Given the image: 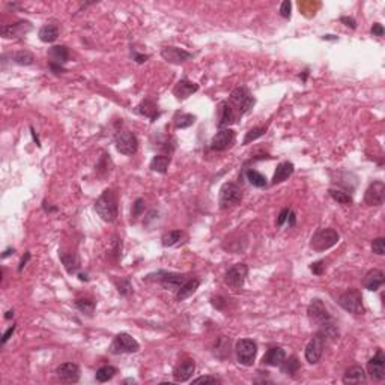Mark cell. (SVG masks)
I'll use <instances>...</instances> for the list:
<instances>
[{"label": "cell", "instance_id": "816d5d0a", "mask_svg": "<svg viewBox=\"0 0 385 385\" xmlns=\"http://www.w3.org/2000/svg\"><path fill=\"white\" fill-rule=\"evenodd\" d=\"M372 33H373L375 36H384V27H382V24L375 23V24L372 26Z\"/></svg>", "mask_w": 385, "mask_h": 385}, {"label": "cell", "instance_id": "f907efd6", "mask_svg": "<svg viewBox=\"0 0 385 385\" xmlns=\"http://www.w3.org/2000/svg\"><path fill=\"white\" fill-rule=\"evenodd\" d=\"M340 21H342L345 26L351 27V29H357V21H355V18H352V17H342Z\"/></svg>", "mask_w": 385, "mask_h": 385}, {"label": "cell", "instance_id": "d6a6232c", "mask_svg": "<svg viewBox=\"0 0 385 385\" xmlns=\"http://www.w3.org/2000/svg\"><path fill=\"white\" fill-rule=\"evenodd\" d=\"M246 178L247 181L253 185V187H257V188H265L268 185V179L257 170L255 169H249L246 172Z\"/></svg>", "mask_w": 385, "mask_h": 385}, {"label": "cell", "instance_id": "ba28073f", "mask_svg": "<svg viewBox=\"0 0 385 385\" xmlns=\"http://www.w3.org/2000/svg\"><path fill=\"white\" fill-rule=\"evenodd\" d=\"M115 144L118 152L124 153V155H134L138 149L137 137L128 129H119L115 134Z\"/></svg>", "mask_w": 385, "mask_h": 385}, {"label": "cell", "instance_id": "e575fe53", "mask_svg": "<svg viewBox=\"0 0 385 385\" xmlns=\"http://www.w3.org/2000/svg\"><path fill=\"white\" fill-rule=\"evenodd\" d=\"M196 122V116L190 115V113H176V116L173 118V124L178 129L182 128H188Z\"/></svg>", "mask_w": 385, "mask_h": 385}, {"label": "cell", "instance_id": "680465c9", "mask_svg": "<svg viewBox=\"0 0 385 385\" xmlns=\"http://www.w3.org/2000/svg\"><path fill=\"white\" fill-rule=\"evenodd\" d=\"M149 56L147 54H134V60L137 62V63H143V62H146V59H147Z\"/></svg>", "mask_w": 385, "mask_h": 385}, {"label": "cell", "instance_id": "bcb514c9", "mask_svg": "<svg viewBox=\"0 0 385 385\" xmlns=\"http://www.w3.org/2000/svg\"><path fill=\"white\" fill-rule=\"evenodd\" d=\"M143 211H144V202H143V199H137L132 205V217L134 218L140 217Z\"/></svg>", "mask_w": 385, "mask_h": 385}, {"label": "cell", "instance_id": "4dcf8cb0", "mask_svg": "<svg viewBox=\"0 0 385 385\" xmlns=\"http://www.w3.org/2000/svg\"><path fill=\"white\" fill-rule=\"evenodd\" d=\"M59 257L66 269L68 274H75L77 269H79V260H77V256L74 253H65V252H60L59 253Z\"/></svg>", "mask_w": 385, "mask_h": 385}, {"label": "cell", "instance_id": "5b68a950", "mask_svg": "<svg viewBox=\"0 0 385 385\" xmlns=\"http://www.w3.org/2000/svg\"><path fill=\"white\" fill-rule=\"evenodd\" d=\"M339 305L343 310L352 313V315H364V305H363V296L361 292L357 289H349L345 293L339 296Z\"/></svg>", "mask_w": 385, "mask_h": 385}, {"label": "cell", "instance_id": "9a60e30c", "mask_svg": "<svg viewBox=\"0 0 385 385\" xmlns=\"http://www.w3.org/2000/svg\"><path fill=\"white\" fill-rule=\"evenodd\" d=\"M385 196V185L382 181H373L364 194V202L369 206H381L384 203Z\"/></svg>", "mask_w": 385, "mask_h": 385}, {"label": "cell", "instance_id": "f6af8a7d", "mask_svg": "<svg viewBox=\"0 0 385 385\" xmlns=\"http://www.w3.org/2000/svg\"><path fill=\"white\" fill-rule=\"evenodd\" d=\"M290 11H292V3L289 2V0H284V2L280 5V15L286 20L290 18Z\"/></svg>", "mask_w": 385, "mask_h": 385}, {"label": "cell", "instance_id": "1f68e13d", "mask_svg": "<svg viewBox=\"0 0 385 385\" xmlns=\"http://www.w3.org/2000/svg\"><path fill=\"white\" fill-rule=\"evenodd\" d=\"M38 36L42 42H54L59 36V29L54 24H44L39 29Z\"/></svg>", "mask_w": 385, "mask_h": 385}, {"label": "cell", "instance_id": "7a4b0ae2", "mask_svg": "<svg viewBox=\"0 0 385 385\" xmlns=\"http://www.w3.org/2000/svg\"><path fill=\"white\" fill-rule=\"evenodd\" d=\"M227 101H229L230 106L234 107L238 119L243 118L244 115H247L255 107V104H256L255 97L250 94V91L247 88H237V89H234Z\"/></svg>", "mask_w": 385, "mask_h": 385}, {"label": "cell", "instance_id": "ee69618b", "mask_svg": "<svg viewBox=\"0 0 385 385\" xmlns=\"http://www.w3.org/2000/svg\"><path fill=\"white\" fill-rule=\"evenodd\" d=\"M327 269V265H325V260H318L315 263L310 265V271L315 274V275H322Z\"/></svg>", "mask_w": 385, "mask_h": 385}, {"label": "cell", "instance_id": "8992f818", "mask_svg": "<svg viewBox=\"0 0 385 385\" xmlns=\"http://www.w3.org/2000/svg\"><path fill=\"white\" fill-rule=\"evenodd\" d=\"M109 349H110V352L115 354V355H121V354H135V352H138L140 345H138V342H137L134 337H131L129 334H127V333H119V334L113 339V342H112V345H110Z\"/></svg>", "mask_w": 385, "mask_h": 385}, {"label": "cell", "instance_id": "f1b7e54d", "mask_svg": "<svg viewBox=\"0 0 385 385\" xmlns=\"http://www.w3.org/2000/svg\"><path fill=\"white\" fill-rule=\"evenodd\" d=\"M170 166V157L169 155H155L150 160L149 169L157 173H166Z\"/></svg>", "mask_w": 385, "mask_h": 385}, {"label": "cell", "instance_id": "7c38bea8", "mask_svg": "<svg viewBox=\"0 0 385 385\" xmlns=\"http://www.w3.org/2000/svg\"><path fill=\"white\" fill-rule=\"evenodd\" d=\"M325 343H327V340L319 333H316L313 336V339L309 342V345L305 346V360L310 364H318L324 355Z\"/></svg>", "mask_w": 385, "mask_h": 385}, {"label": "cell", "instance_id": "6f0895ef", "mask_svg": "<svg viewBox=\"0 0 385 385\" xmlns=\"http://www.w3.org/2000/svg\"><path fill=\"white\" fill-rule=\"evenodd\" d=\"M48 65H50V69H51L53 72H56V74H59V72H65L63 66H60V65H54V63H48Z\"/></svg>", "mask_w": 385, "mask_h": 385}, {"label": "cell", "instance_id": "cb8c5ba5", "mask_svg": "<svg viewBox=\"0 0 385 385\" xmlns=\"http://www.w3.org/2000/svg\"><path fill=\"white\" fill-rule=\"evenodd\" d=\"M284 358H286L284 349L280 348V346H275V348H271L265 354V357L262 358V363L266 364V366H271V367H280L283 364Z\"/></svg>", "mask_w": 385, "mask_h": 385}, {"label": "cell", "instance_id": "4316f807", "mask_svg": "<svg viewBox=\"0 0 385 385\" xmlns=\"http://www.w3.org/2000/svg\"><path fill=\"white\" fill-rule=\"evenodd\" d=\"M293 170H295V166H293L290 161L280 163V164L277 166V169H275L274 176H272V184L275 185V184H281V182H284L289 176H292Z\"/></svg>", "mask_w": 385, "mask_h": 385}, {"label": "cell", "instance_id": "681fc988", "mask_svg": "<svg viewBox=\"0 0 385 385\" xmlns=\"http://www.w3.org/2000/svg\"><path fill=\"white\" fill-rule=\"evenodd\" d=\"M289 212H290V209H287V208L281 209V212H280V215H278V220H277V227H281V226L284 224V221L287 220Z\"/></svg>", "mask_w": 385, "mask_h": 385}, {"label": "cell", "instance_id": "4fadbf2b", "mask_svg": "<svg viewBox=\"0 0 385 385\" xmlns=\"http://www.w3.org/2000/svg\"><path fill=\"white\" fill-rule=\"evenodd\" d=\"M157 281H160V284L166 289V290H178L185 281L187 277L184 274H178V272H166V271H158L157 274Z\"/></svg>", "mask_w": 385, "mask_h": 385}, {"label": "cell", "instance_id": "8d00e7d4", "mask_svg": "<svg viewBox=\"0 0 385 385\" xmlns=\"http://www.w3.org/2000/svg\"><path fill=\"white\" fill-rule=\"evenodd\" d=\"M74 305L77 307V310H80L82 313L92 316L94 310H95V301L89 299V298H80V299H75Z\"/></svg>", "mask_w": 385, "mask_h": 385}, {"label": "cell", "instance_id": "ab89813d", "mask_svg": "<svg viewBox=\"0 0 385 385\" xmlns=\"http://www.w3.org/2000/svg\"><path fill=\"white\" fill-rule=\"evenodd\" d=\"M118 373V369L113 367V366H103L97 370V375H95V379L98 382H107L110 381L115 375Z\"/></svg>", "mask_w": 385, "mask_h": 385}, {"label": "cell", "instance_id": "be15d7a7", "mask_svg": "<svg viewBox=\"0 0 385 385\" xmlns=\"http://www.w3.org/2000/svg\"><path fill=\"white\" fill-rule=\"evenodd\" d=\"M12 316H14V312H8V313L5 315V318H6V319H11Z\"/></svg>", "mask_w": 385, "mask_h": 385}, {"label": "cell", "instance_id": "7bdbcfd3", "mask_svg": "<svg viewBox=\"0 0 385 385\" xmlns=\"http://www.w3.org/2000/svg\"><path fill=\"white\" fill-rule=\"evenodd\" d=\"M372 252L378 256H382L385 253V240L384 238H376L372 241Z\"/></svg>", "mask_w": 385, "mask_h": 385}, {"label": "cell", "instance_id": "484cf974", "mask_svg": "<svg viewBox=\"0 0 385 385\" xmlns=\"http://www.w3.org/2000/svg\"><path fill=\"white\" fill-rule=\"evenodd\" d=\"M343 382L349 384V385H355V384H363L366 382V372L361 366H352L349 367L345 375H343Z\"/></svg>", "mask_w": 385, "mask_h": 385}, {"label": "cell", "instance_id": "94428289", "mask_svg": "<svg viewBox=\"0 0 385 385\" xmlns=\"http://www.w3.org/2000/svg\"><path fill=\"white\" fill-rule=\"evenodd\" d=\"M11 253H14V249H8V250H6V252H5V253L2 255V257L5 259V257H8V256H9Z\"/></svg>", "mask_w": 385, "mask_h": 385}, {"label": "cell", "instance_id": "7dc6e473", "mask_svg": "<svg viewBox=\"0 0 385 385\" xmlns=\"http://www.w3.org/2000/svg\"><path fill=\"white\" fill-rule=\"evenodd\" d=\"M118 290L119 293L122 295H128L131 292V283H129V278H124L121 280V283L118 284Z\"/></svg>", "mask_w": 385, "mask_h": 385}, {"label": "cell", "instance_id": "9c48e42d", "mask_svg": "<svg viewBox=\"0 0 385 385\" xmlns=\"http://www.w3.org/2000/svg\"><path fill=\"white\" fill-rule=\"evenodd\" d=\"M249 274V266L246 263H235L234 266H230L226 274H224V283L234 290H240L247 278Z\"/></svg>", "mask_w": 385, "mask_h": 385}, {"label": "cell", "instance_id": "f546056e", "mask_svg": "<svg viewBox=\"0 0 385 385\" xmlns=\"http://www.w3.org/2000/svg\"><path fill=\"white\" fill-rule=\"evenodd\" d=\"M327 342H334L339 339V328L336 327V324L333 321H328L322 325H319V331H318Z\"/></svg>", "mask_w": 385, "mask_h": 385}, {"label": "cell", "instance_id": "74e56055", "mask_svg": "<svg viewBox=\"0 0 385 385\" xmlns=\"http://www.w3.org/2000/svg\"><path fill=\"white\" fill-rule=\"evenodd\" d=\"M214 352L218 358H223V360L230 357V340L226 339V337H220L218 342L215 343V351Z\"/></svg>", "mask_w": 385, "mask_h": 385}, {"label": "cell", "instance_id": "c3c4849f", "mask_svg": "<svg viewBox=\"0 0 385 385\" xmlns=\"http://www.w3.org/2000/svg\"><path fill=\"white\" fill-rule=\"evenodd\" d=\"M218 379L214 376H199L196 379H193V384H217Z\"/></svg>", "mask_w": 385, "mask_h": 385}, {"label": "cell", "instance_id": "91938a15", "mask_svg": "<svg viewBox=\"0 0 385 385\" xmlns=\"http://www.w3.org/2000/svg\"><path fill=\"white\" fill-rule=\"evenodd\" d=\"M322 39H325V41H337L339 38H337V36H334V35H324V36H322Z\"/></svg>", "mask_w": 385, "mask_h": 385}, {"label": "cell", "instance_id": "3957f363", "mask_svg": "<svg viewBox=\"0 0 385 385\" xmlns=\"http://www.w3.org/2000/svg\"><path fill=\"white\" fill-rule=\"evenodd\" d=\"M243 197H244V193L240 185L234 182L223 184V187L220 188V197H218L220 209H230L238 206L243 202Z\"/></svg>", "mask_w": 385, "mask_h": 385}, {"label": "cell", "instance_id": "603a6c76", "mask_svg": "<svg viewBox=\"0 0 385 385\" xmlns=\"http://www.w3.org/2000/svg\"><path fill=\"white\" fill-rule=\"evenodd\" d=\"M134 112L137 113V115H141V116H146V118H149L150 119V122H155L157 119H158V116H160V112H158V106L153 103L150 98H146V100H143L135 109H134Z\"/></svg>", "mask_w": 385, "mask_h": 385}, {"label": "cell", "instance_id": "2e32d148", "mask_svg": "<svg viewBox=\"0 0 385 385\" xmlns=\"http://www.w3.org/2000/svg\"><path fill=\"white\" fill-rule=\"evenodd\" d=\"M367 373L375 381H384L385 379V355L381 349H378L376 355L369 360Z\"/></svg>", "mask_w": 385, "mask_h": 385}, {"label": "cell", "instance_id": "ffe728a7", "mask_svg": "<svg viewBox=\"0 0 385 385\" xmlns=\"http://www.w3.org/2000/svg\"><path fill=\"white\" fill-rule=\"evenodd\" d=\"M197 91H199V85L197 83H193L188 79H182V80H179L175 85L173 95L176 97V100L182 101V100H187L188 97H191L193 94H196Z\"/></svg>", "mask_w": 385, "mask_h": 385}, {"label": "cell", "instance_id": "b9f144b4", "mask_svg": "<svg viewBox=\"0 0 385 385\" xmlns=\"http://www.w3.org/2000/svg\"><path fill=\"white\" fill-rule=\"evenodd\" d=\"M330 196L336 200V202H339V203H342V205H351L352 203V197L346 193V191H343V190H339V188H330Z\"/></svg>", "mask_w": 385, "mask_h": 385}, {"label": "cell", "instance_id": "83f0119b", "mask_svg": "<svg viewBox=\"0 0 385 385\" xmlns=\"http://www.w3.org/2000/svg\"><path fill=\"white\" fill-rule=\"evenodd\" d=\"M200 286V280L199 278H191L187 280L178 290H176V299L178 301H185L187 298H190Z\"/></svg>", "mask_w": 385, "mask_h": 385}, {"label": "cell", "instance_id": "6125c7cd", "mask_svg": "<svg viewBox=\"0 0 385 385\" xmlns=\"http://www.w3.org/2000/svg\"><path fill=\"white\" fill-rule=\"evenodd\" d=\"M79 277H80V280H82V281H88V280H89V278H88V275H86V274H80V275H79Z\"/></svg>", "mask_w": 385, "mask_h": 385}, {"label": "cell", "instance_id": "44dd1931", "mask_svg": "<svg viewBox=\"0 0 385 385\" xmlns=\"http://www.w3.org/2000/svg\"><path fill=\"white\" fill-rule=\"evenodd\" d=\"M384 283H385V275H384V272H382L381 269H370V271L364 275V278H363V286H364V289L372 290V292H375V290H378L379 287H382Z\"/></svg>", "mask_w": 385, "mask_h": 385}, {"label": "cell", "instance_id": "d590c367", "mask_svg": "<svg viewBox=\"0 0 385 385\" xmlns=\"http://www.w3.org/2000/svg\"><path fill=\"white\" fill-rule=\"evenodd\" d=\"M11 57H12L14 63L21 65V66H29V65H32V63H33V60H35L33 54H32L30 51H27V50L15 51Z\"/></svg>", "mask_w": 385, "mask_h": 385}, {"label": "cell", "instance_id": "f35d334b", "mask_svg": "<svg viewBox=\"0 0 385 385\" xmlns=\"http://www.w3.org/2000/svg\"><path fill=\"white\" fill-rule=\"evenodd\" d=\"M280 367H281V372H283V373L293 376V375L299 370V361H298L296 357L292 355V357H289V358H284V361H283V364H281Z\"/></svg>", "mask_w": 385, "mask_h": 385}, {"label": "cell", "instance_id": "8fae6325", "mask_svg": "<svg viewBox=\"0 0 385 385\" xmlns=\"http://www.w3.org/2000/svg\"><path fill=\"white\" fill-rule=\"evenodd\" d=\"M235 140H237V134L234 129L230 128H223L220 129L211 140L209 143V147L212 150H217V152H223L229 147H232L235 144Z\"/></svg>", "mask_w": 385, "mask_h": 385}, {"label": "cell", "instance_id": "5bb4252c", "mask_svg": "<svg viewBox=\"0 0 385 385\" xmlns=\"http://www.w3.org/2000/svg\"><path fill=\"white\" fill-rule=\"evenodd\" d=\"M217 116H218V128H229V125H232L238 121V116L234 110V107L229 104V101H221L217 107Z\"/></svg>", "mask_w": 385, "mask_h": 385}, {"label": "cell", "instance_id": "6da1fadb", "mask_svg": "<svg viewBox=\"0 0 385 385\" xmlns=\"http://www.w3.org/2000/svg\"><path fill=\"white\" fill-rule=\"evenodd\" d=\"M97 214L107 223H113L118 218V196L113 190H104L95 202Z\"/></svg>", "mask_w": 385, "mask_h": 385}, {"label": "cell", "instance_id": "52a82bcc", "mask_svg": "<svg viewBox=\"0 0 385 385\" xmlns=\"http://www.w3.org/2000/svg\"><path fill=\"white\" fill-rule=\"evenodd\" d=\"M235 352H237V358H238L240 364L249 367V366H253V363L256 360L257 345L252 339H241V340L237 342Z\"/></svg>", "mask_w": 385, "mask_h": 385}, {"label": "cell", "instance_id": "11a10c76", "mask_svg": "<svg viewBox=\"0 0 385 385\" xmlns=\"http://www.w3.org/2000/svg\"><path fill=\"white\" fill-rule=\"evenodd\" d=\"M287 223H289V226L290 227H293L295 224H296V215H295V212L293 211H290L289 212V215H287V220H286Z\"/></svg>", "mask_w": 385, "mask_h": 385}, {"label": "cell", "instance_id": "836d02e7", "mask_svg": "<svg viewBox=\"0 0 385 385\" xmlns=\"http://www.w3.org/2000/svg\"><path fill=\"white\" fill-rule=\"evenodd\" d=\"M182 238H184V232H181V230H172V232H167L163 235L161 244L164 247H175L182 241Z\"/></svg>", "mask_w": 385, "mask_h": 385}, {"label": "cell", "instance_id": "30bf717a", "mask_svg": "<svg viewBox=\"0 0 385 385\" xmlns=\"http://www.w3.org/2000/svg\"><path fill=\"white\" fill-rule=\"evenodd\" d=\"M307 316H309L310 322L315 325H322L328 321H331V315L328 313V309L321 299H312V302L307 307Z\"/></svg>", "mask_w": 385, "mask_h": 385}, {"label": "cell", "instance_id": "9f6ffc18", "mask_svg": "<svg viewBox=\"0 0 385 385\" xmlns=\"http://www.w3.org/2000/svg\"><path fill=\"white\" fill-rule=\"evenodd\" d=\"M29 259H30V253L27 252L26 255H24V257L21 259V262H20V266H18V271H23V268L27 265V262H29Z\"/></svg>", "mask_w": 385, "mask_h": 385}, {"label": "cell", "instance_id": "277c9868", "mask_svg": "<svg viewBox=\"0 0 385 385\" xmlns=\"http://www.w3.org/2000/svg\"><path fill=\"white\" fill-rule=\"evenodd\" d=\"M339 240H340V235L334 229H319L312 238L310 247L315 252L321 253V252H325V250L334 247L339 243Z\"/></svg>", "mask_w": 385, "mask_h": 385}, {"label": "cell", "instance_id": "db71d44e", "mask_svg": "<svg viewBox=\"0 0 385 385\" xmlns=\"http://www.w3.org/2000/svg\"><path fill=\"white\" fill-rule=\"evenodd\" d=\"M14 331H15V325H12V327H9L8 330H6V333L3 334V337H2V343H6L9 339H11V336L14 334Z\"/></svg>", "mask_w": 385, "mask_h": 385}, {"label": "cell", "instance_id": "60d3db41", "mask_svg": "<svg viewBox=\"0 0 385 385\" xmlns=\"http://www.w3.org/2000/svg\"><path fill=\"white\" fill-rule=\"evenodd\" d=\"M266 131H268L266 127H255V128L249 129V132L246 134V137H244V140H243V144H249V143H252V141H255V140H257L259 137L265 135Z\"/></svg>", "mask_w": 385, "mask_h": 385}, {"label": "cell", "instance_id": "ac0fdd59", "mask_svg": "<svg viewBox=\"0 0 385 385\" xmlns=\"http://www.w3.org/2000/svg\"><path fill=\"white\" fill-rule=\"evenodd\" d=\"M56 375L63 382H77L80 379V367L75 363H63L56 369Z\"/></svg>", "mask_w": 385, "mask_h": 385}, {"label": "cell", "instance_id": "d6986e66", "mask_svg": "<svg viewBox=\"0 0 385 385\" xmlns=\"http://www.w3.org/2000/svg\"><path fill=\"white\" fill-rule=\"evenodd\" d=\"M32 30V24L29 21H17L14 24H5L2 26V36L3 38H21L26 33H29Z\"/></svg>", "mask_w": 385, "mask_h": 385}, {"label": "cell", "instance_id": "f5cc1de1", "mask_svg": "<svg viewBox=\"0 0 385 385\" xmlns=\"http://www.w3.org/2000/svg\"><path fill=\"white\" fill-rule=\"evenodd\" d=\"M212 304H214V307H217V309L221 310L224 307V304H226V301H224L223 296H217V298H212Z\"/></svg>", "mask_w": 385, "mask_h": 385}, {"label": "cell", "instance_id": "d4e9b609", "mask_svg": "<svg viewBox=\"0 0 385 385\" xmlns=\"http://www.w3.org/2000/svg\"><path fill=\"white\" fill-rule=\"evenodd\" d=\"M48 63H54V65H63L69 60V50L65 45H54L48 50Z\"/></svg>", "mask_w": 385, "mask_h": 385}, {"label": "cell", "instance_id": "e0dca14e", "mask_svg": "<svg viewBox=\"0 0 385 385\" xmlns=\"http://www.w3.org/2000/svg\"><path fill=\"white\" fill-rule=\"evenodd\" d=\"M161 56H163L164 60H167L169 63H173V65H181V63L194 57L193 53H190L184 48H179V47H172V45L164 47L161 50Z\"/></svg>", "mask_w": 385, "mask_h": 385}, {"label": "cell", "instance_id": "7402d4cb", "mask_svg": "<svg viewBox=\"0 0 385 385\" xmlns=\"http://www.w3.org/2000/svg\"><path fill=\"white\" fill-rule=\"evenodd\" d=\"M196 370V363L194 360H184L179 366H176V369L173 370V379L176 382H187L193 373Z\"/></svg>", "mask_w": 385, "mask_h": 385}]
</instances>
